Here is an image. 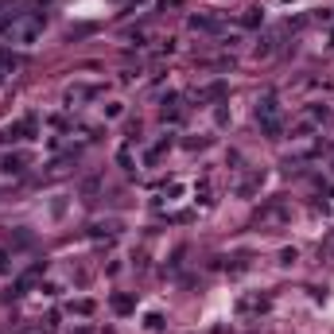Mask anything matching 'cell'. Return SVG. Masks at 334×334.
I'll return each mask as SVG.
<instances>
[{
	"mask_svg": "<svg viewBox=\"0 0 334 334\" xmlns=\"http://www.w3.org/2000/svg\"><path fill=\"white\" fill-rule=\"evenodd\" d=\"M28 132V125H8V129H0V144H8V140H20Z\"/></svg>",
	"mask_w": 334,
	"mask_h": 334,
	"instance_id": "2",
	"label": "cell"
},
{
	"mask_svg": "<svg viewBox=\"0 0 334 334\" xmlns=\"http://www.w3.org/2000/svg\"><path fill=\"white\" fill-rule=\"evenodd\" d=\"M113 307L117 311H132V299L129 295H113Z\"/></svg>",
	"mask_w": 334,
	"mask_h": 334,
	"instance_id": "4",
	"label": "cell"
},
{
	"mask_svg": "<svg viewBox=\"0 0 334 334\" xmlns=\"http://www.w3.org/2000/svg\"><path fill=\"white\" fill-rule=\"evenodd\" d=\"M257 117L261 121H276V101H261L257 105Z\"/></svg>",
	"mask_w": 334,
	"mask_h": 334,
	"instance_id": "3",
	"label": "cell"
},
{
	"mask_svg": "<svg viewBox=\"0 0 334 334\" xmlns=\"http://www.w3.org/2000/svg\"><path fill=\"white\" fill-rule=\"evenodd\" d=\"M24 163H28L24 156H8V160L0 163V171H4V175H20V171H24Z\"/></svg>",
	"mask_w": 334,
	"mask_h": 334,
	"instance_id": "1",
	"label": "cell"
},
{
	"mask_svg": "<svg viewBox=\"0 0 334 334\" xmlns=\"http://www.w3.org/2000/svg\"><path fill=\"white\" fill-rule=\"evenodd\" d=\"M117 160H121V167H132V152H129V148H121V156H117Z\"/></svg>",
	"mask_w": 334,
	"mask_h": 334,
	"instance_id": "5",
	"label": "cell"
}]
</instances>
